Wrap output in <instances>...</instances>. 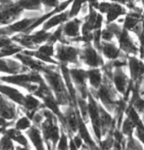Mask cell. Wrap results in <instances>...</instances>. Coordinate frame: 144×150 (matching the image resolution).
Instances as JSON below:
<instances>
[{
    "label": "cell",
    "instance_id": "7dc6e473",
    "mask_svg": "<svg viewBox=\"0 0 144 150\" xmlns=\"http://www.w3.org/2000/svg\"><path fill=\"white\" fill-rule=\"evenodd\" d=\"M118 150H122V149H118Z\"/></svg>",
    "mask_w": 144,
    "mask_h": 150
},
{
    "label": "cell",
    "instance_id": "1f68e13d",
    "mask_svg": "<svg viewBox=\"0 0 144 150\" xmlns=\"http://www.w3.org/2000/svg\"><path fill=\"white\" fill-rule=\"evenodd\" d=\"M131 105H132V107H133L134 110L137 113H143L144 112V99L141 98L140 96L135 99Z\"/></svg>",
    "mask_w": 144,
    "mask_h": 150
},
{
    "label": "cell",
    "instance_id": "277c9868",
    "mask_svg": "<svg viewBox=\"0 0 144 150\" xmlns=\"http://www.w3.org/2000/svg\"><path fill=\"white\" fill-rule=\"evenodd\" d=\"M54 57L60 61L62 64H78V57L80 54V50L73 46H68L64 43H58L55 48Z\"/></svg>",
    "mask_w": 144,
    "mask_h": 150
},
{
    "label": "cell",
    "instance_id": "f35d334b",
    "mask_svg": "<svg viewBox=\"0 0 144 150\" xmlns=\"http://www.w3.org/2000/svg\"><path fill=\"white\" fill-rule=\"evenodd\" d=\"M13 124H14V122L8 123L6 120H4L2 117H0V128H1V127H6V128H7V127H9V126H11V125H13Z\"/></svg>",
    "mask_w": 144,
    "mask_h": 150
},
{
    "label": "cell",
    "instance_id": "5b68a950",
    "mask_svg": "<svg viewBox=\"0 0 144 150\" xmlns=\"http://www.w3.org/2000/svg\"><path fill=\"white\" fill-rule=\"evenodd\" d=\"M71 80L74 83V84L77 86V89L78 90L80 94V97L85 99L88 94V90L86 86V80H87V73L86 71L83 69H78V68H73L69 70Z\"/></svg>",
    "mask_w": 144,
    "mask_h": 150
},
{
    "label": "cell",
    "instance_id": "d590c367",
    "mask_svg": "<svg viewBox=\"0 0 144 150\" xmlns=\"http://www.w3.org/2000/svg\"><path fill=\"white\" fill-rule=\"evenodd\" d=\"M110 6H111V3H107V2H102V3H99V5L97 6V8L99 9L101 13H107L109 10Z\"/></svg>",
    "mask_w": 144,
    "mask_h": 150
},
{
    "label": "cell",
    "instance_id": "603a6c76",
    "mask_svg": "<svg viewBox=\"0 0 144 150\" xmlns=\"http://www.w3.org/2000/svg\"><path fill=\"white\" fill-rule=\"evenodd\" d=\"M32 120L28 116H22L21 118L17 119L16 122L14 123V128L19 131H27L28 129L32 126Z\"/></svg>",
    "mask_w": 144,
    "mask_h": 150
},
{
    "label": "cell",
    "instance_id": "9a60e30c",
    "mask_svg": "<svg viewBox=\"0 0 144 150\" xmlns=\"http://www.w3.org/2000/svg\"><path fill=\"white\" fill-rule=\"evenodd\" d=\"M129 71H131V75L132 81H138L142 77L144 74V63L139 61L138 59L134 57L129 58Z\"/></svg>",
    "mask_w": 144,
    "mask_h": 150
},
{
    "label": "cell",
    "instance_id": "d4e9b609",
    "mask_svg": "<svg viewBox=\"0 0 144 150\" xmlns=\"http://www.w3.org/2000/svg\"><path fill=\"white\" fill-rule=\"evenodd\" d=\"M37 51L39 53H41L42 55H45V56H48V57H54L55 55V47H54V44H51V43H46L40 45L38 48H37Z\"/></svg>",
    "mask_w": 144,
    "mask_h": 150
},
{
    "label": "cell",
    "instance_id": "4dcf8cb0",
    "mask_svg": "<svg viewBox=\"0 0 144 150\" xmlns=\"http://www.w3.org/2000/svg\"><path fill=\"white\" fill-rule=\"evenodd\" d=\"M126 148H128L131 150H143L141 144L138 142L136 139H134L132 135L128 137L126 142Z\"/></svg>",
    "mask_w": 144,
    "mask_h": 150
},
{
    "label": "cell",
    "instance_id": "e0dca14e",
    "mask_svg": "<svg viewBox=\"0 0 144 150\" xmlns=\"http://www.w3.org/2000/svg\"><path fill=\"white\" fill-rule=\"evenodd\" d=\"M87 73V79L89 81L90 86L93 87V89H98L99 86L102 83V75L99 69L97 68H92L91 70L86 71Z\"/></svg>",
    "mask_w": 144,
    "mask_h": 150
},
{
    "label": "cell",
    "instance_id": "ab89813d",
    "mask_svg": "<svg viewBox=\"0 0 144 150\" xmlns=\"http://www.w3.org/2000/svg\"><path fill=\"white\" fill-rule=\"evenodd\" d=\"M69 150H78L77 145L75 144L74 140H73V137H70V141H69Z\"/></svg>",
    "mask_w": 144,
    "mask_h": 150
},
{
    "label": "cell",
    "instance_id": "f6af8a7d",
    "mask_svg": "<svg viewBox=\"0 0 144 150\" xmlns=\"http://www.w3.org/2000/svg\"><path fill=\"white\" fill-rule=\"evenodd\" d=\"M59 1H66V0H59Z\"/></svg>",
    "mask_w": 144,
    "mask_h": 150
},
{
    "label": "cell",
    "instance_id": "d6986e66",
    "mask_svg": "<svg viewBox=\"0 0 144 150\" xmlns=\"http://www.w3.org/2000/svg\"><path fill=\"white\" fill-rule=\"evenodd\" d=\"M125 112L126 113V115H128V118L135 125V129H141V131L144 132L143 122L140 119L139 115H138V113L135 111L134 108L132 107V105L129 104V105L126 108Z\"/></svg>",
    "mask_w": 144,
    "mask_h": 150
},
{
    "label": "cell",
    "instance_id": "7c38bea8",
    "mask_svg": "<svg viewBox=\"0 0 144 150\" xmlns=\"http://www.w3.org/2000/svg\"><path fill=\"white\" fill-rule=\"evenodd\" d=\"M81 21L80 19L73 18L70 21H67L66 24L62 26L63 29V35L67 38H77L80 35V29Z\"/></svg>",
    "mask_w": 144,
    "mask_h": 150
},
{
    "label": "cell",
    "instance_id": "bcb514c9",
    "mask_svg": "<svg viewBox=\"0 0 144 150\" xmlns=\"http://www.w3.org/2000/svg\"><path fill=\"white\" fill-rule=\"evenodd\" d=\"M96 150H100V148H99V147H98V148H97V149H96Z\"/></svg>",
    "mask_w": 144,
    "mask_h": 150
},
{
    "label": "cell",
    "instance_id": "9c48e42d",
    "mask_svg": "<svg viewBox=\"0 0 144 150\" xmlns=\"http://www.w3.org/2000/svg\"><path fill=\"white\" fill-rule=\"evenodd\" d=\"M77 114H78V132L80 137L83 138V142L88 146L89 150H96L98 148V146L96 145V143L94 142V140L92 139L91 135H90L88 129L86 128V125L84 123V121L83 120L80 114V111L77 108Z\"/></svg>",
    "mask_w": 144,
    "mask_h": 150
},
{
    "label": "cell",
    "instance_id": "8992f818",
    "mask_svg": "<svg viewBox=\"0 0 144 150\" xmlns=\"http://www.w3.org/2000/svg\"><path fill=\"white\" fill-rule=\"evenodd\" d=\"M0 117L6 121H16L18 118L16 103L2 94H0Z\"/></svg>",
    "mask_w": 144,
    "mask_h": 150
},
{
    "label": "cell",
    "instance_id": "b9f144b4",
    "mask_svg": "<svg viewBox=\"0 0 144 150\" xmlns=\"http://www.w3.org/2000/svg\"><path fill=\"white\" fill-rule=\"evenodd\" d=\"M142 122H143V125H144V112L142 113Z\"/></svg>",
    "mask_w": 144,
    "mask_h": 150
},
{
    "label": "cell",
    "instance_id": "f546056e",
    "mask_svg": "<svg viewBox=\"0 0 144 150\" xmlns=\"http://www.w3.org/2000/svg\"><path fill=\"white\" fill-rule=\"evenodd\" d=\"M114 137L113 134H107L106 138L104 140H101L99 142V145H100V150H111V148L113 147V144H114Z\"/></svg>",
    "mask_w": 144,
    "mask_h": 150
},
{
    "label": "cell",
    "instance_id": "ee69618b",
    "mask_svg": "<svg viewBox=\"0 0 144 150\" xmlns=\"http://www.w3.org/2000/svg\"><path fill=\"white\" fill-rule=\"evenodd\" d=\"M141 2H142V4H143V6H144V0H141Z\"/></svg>",
    "mask_w": 144,
    "mask_h": 150
},
{
    "label": "cell",
    "instance_id": "2e32d148",
    "mask_svg": "<svg viewBox=\"0 0 144 150\" xmlns=\"http://www.w3.org/2000/svg\"><path fill=\"white\" fill-rule=\"evenodd\" d=\"M119 38H120L121 47H122L126 52L136 53V47L134 46L133 42L131 41V38H129L128 30L125 29L122 30V32L119 35Z\"/></svg>",
    "mask_w": 144,
    "mask_h": 150
},
{
    "label": "cell",
    "instance_id": "cb8c5ba5",
    "mask_svg": "<svg viewBox=\"0 0 144 150\" xmlns=\"http://www.w3.org/2000/svg\"><path fill=\"white\" fill-rule=\"evenodd\" d=\"M139 16L134 15V14H129L126 16V18L125 20V24H124V29L126 30H132L136 25L139 23Z\"/></svg>",
    "mask_w": 144,
    "mask_h": 150
},
{
    "label": "cell",
    "instance_id": "e575fe53",
    "mask_svg": "<svg viewBox=\"0 0 144 150\" xmlns=\"http://www.w3.org/2000/svg\"><path fill=\"white\" fill-rule=\"evenodd\" d=\"M11 43H13V41L9 36H7V35L0 36V49L3 47L8 46V45H10Z\"/></svg>",
    "mask_w": 144,
    "mask_h": 150
},
{
    "label": "cell",
    "instance_id": "5bb4252c",
    "mask_svg": "<svg viewBox=\"0 0 144 150\" xmlns=\"http://www.w3.org/2000/svg\"><path fill=\"white\" fill-rule=\"evenodd\" d=\"M37 19V17H30V18H24L20 21H17L13 24L9 25V28L11 32L14 33H25L27 32V30L32 26L35 23V20Z\"/></svg>",
    "mask_w": 144,
    "mask_h": 150
},
{
    "label": "cell",
    "instance_id": "6da1fadb",
    "mask_svg": "<svg viewBox=\"0 0 144 150\" xmlns=\"http://www.w3.org/2000/svg\"><path fill=\"white\" fill-rule=\"evenodd\" d=\"M42 73H43V78L46 81L48 86L52 90L59 105H74L72 98H71L69 92H68L65 81L62 79L61 74L56 72L54 67L52 68L49 66L45 67Z\"/></svg>",
    "mask_w": 144,
    "mask_h": 150
},
{
    "label": "cell",
    "instance_id": "836d02e7",
    "mask_svg": "<svg viewBox=\"0 0 144 150\" xmlns=\"http://www.w3.org/2000/svg\"><path fill=\"white\" fill-rule=\"evenodd\" d=\"M114 38V33L106 28V30H101V38L105 41H111Z\"/></svg>",
    "mask_w": 144,
    "mask_h": 150
},
{
    "label": "cell",
    "instance_id": "484cf974",
    "mask_svg": "<svg viewBox=\"0 0 144 150\" xmlns=\"http://www.w3.org/2000/svg\"><path fill=\"white\" fill-rule=\"evenodd\" d=\"M122 134L124 135H126V137H131L133 129H135V125L128 118H126L124 123H122Z\"/></svg>",
    "mask_w": 144,
    "mask_h": 150
},
{
    "label": "cell",
    "instance_id": "ac0fdd59",
    "mask_svg": "<svg viewBox=\"0 0 144 150\" xmlns=\"http://www.w3.org/2000/svg\"><path fill=\"white\" fill-rule=\"evenodd\" d=\"M126 9L123 8V6H121L120 4L118 3H111V6H110L108 12H107V22L111 23L115 20H117L119 17L125 15Z\"/></svg>",
    "mask_w": 144,
    "mask_h": 150
},
{
    "label": "cell",
    "instance_id": "7a4b0ae2",
    "mask_svg": "<svg viewBox=\"0 0 144 150\" xmlns=\"http://www.w3.org/2000/svg\"><path fill=\"white\" fill-rule=\"evenodd\" d=\"M44 116V120L40 125V132L44 142L46 143L48 150H55L56 145L60 137V129H59L56 117L49 109L42 107L40 109Z\"/></svg>",
    "mask_w": 144,
    "mask_h": 150
},
{
    "label": "cell",
    "instance_id": "3957f363",
    "mask_svg": "<svg viewBox=\"0 0 144 150\" xmlns=\"http://www.w3.org/2000/svg\"><path fill=\"white\" fill-rule=\"evenodd\" d=\"M87 97H88V103H87V106H88V117L90 118V121H91L93 132H94L96 139H97L98 142H100L102 134H101L99 107H98V104L94 99V96H92V94L89 91L88 94H87Z\"/></svg>",
    "mask_w": 144,
    "mask_h": 150
},
{
    "label": "cell",
    "instance_id": "c3c4849f",
    "mask_svg": "<svg viewBox=\"0 0 144 150\" xmlns=\"http://www.w3.org/2000/svg\"><path fill=\"white\" fill-rule=\"evenodd\" d=\"M0 150H1V149H0Z\"/></svg>",
    "mask_w": 144,
    "mask_h": 150
},
{
    "label": "cell",
    "instance_id": "52a82bcc",
    "mask_svg": "<svg viewBox=\"0 0 144 150\" xmlns=\"http://www.w3.org/2000/svg\"><path fill=\"white\" fill-rule=\"evenodd\" d=\"M21 106L24 108L23 111L26 113V116H28L30 120L32 119L33 115L35 114V112H37L40 108L44 107L43 103H41L40 99L35 96L32 93H30V94H27L24 96V99H23Z\"/></svg>",
    "mask_w": 144,
    "mask_h": 150
},
{
    "label": "cell",
    "instance_id": "7402d4cb",
    "mask_svg": "<svg viewBox=\"0 0 144 150\" xmlns=\"http://www.w3.org/2000/svg\"><path fill=\"white\" fill-rule=\"evenodd\" d=\"M77 103L80 109V114L83 118V120L84 121V123L88 122V106L85 101V99H83L80 96H77Z\"/></svg>",
    "mask_w": 144,
    "mask_h": 150
},
{
    "label": "cell",
    "instance_id": "8d00e7d4",
    "mask_svg": "<svg viewBox=\"0 0 144 150\" xmlns=\"http://www.w3.org/2000/svg\"><path fill=\"white\" fill-rule=\"evenodd\" d=\"M73 140H74V142H75L76 145H77L78 148L80 149L81 146H83V138L80 137V134L74 135V137H73Z\"/></svg>",
    "mask_w": 144,
    "mask_h": 150
},
{
    "label": "cell",
    "instance_id": "74e56055",
    "mask_svg": "<svg viewBox=\"0 0 144 150\" xmlns=\"http://www.w3.org/2000/svg\"><path fill=\"white\" fill-rule=\"evenodd\" d=\"M135 137L144 144V132L143 131H141L139 129H136V131H135Z\"/></svg>",
    "mask_w": 144,
    "mask_h": 150
},
{
    "label": "cell",
    "instance_id": "ba28073f",
    "mask_svg": "<svg viewBox=\"0 0 144 150\" xmlns=\"http://www.w3.org/2000/svg\"><path fill=\"white\" fill-rule=\"evenodd\" d=\"M80 57L83 61L84 64L91 68H97L98 66H102L103 60L99 55L97 54L96 50L92 46H86L83 50L80 51Z\"/></svg>",
    "mask_w": 144,
    "mask_h": 150
},
{
    "label": "cell",
    "instance_id": "f1b7e54d",
    "mask_svg": "<svg viewBox=\"0 0 144 150\" xmlns=\"http://www.w3.org/2000/svg\"><path fill=\"white\" fill-rule=\"evenodd\" d=\"M0 149L1 150H15L14 141L6 134H2L0 138Z\"/></svg>",
    "mask_w": 144,
    "mask_h": 150
},
{
    "label": "cell",
    "instance_id": "8fae6325",
    "mask_svg": "<svg viewBox=\"0 0 144 150\" xmlns=\"http://www.w3.org/2000/svg\"><path fill=\"white\" fill-rule=\"evenodd\" d=\"M0 94L4 95L5 97H7L11 101H13L14 103L18 104L20 106H21L23 99H24L25 96L23 94V92L20 91L19 89L15 88V87L5 86V84H1V83H0Z\"/></svg>",
    "mask_w": 144,
    "mask_h": 150
},
{
    "label": "cell",
    "instance_id": "d6a6232c",
    "mask_svg": "<svg viewBox=\"0 0 144 150\" xmlns=\"http://www.w3.org/2000/svg\"><path fill=\"white\" fill-rule=\"evenodd\" d=\"M41 5H44L47 9H55L60 3L59 0H40Z\"/></svg>",
    "mask_w": 144,
    "mask_h": 150
},
{
    "label": "cell",
    "instance_id": "44dd1931",
    "mask_svg": "<svg viewBox=\"0 0 144 150\" xmlns=\"http://www.w3.org/2000/svg\"><path fill=\"white\" fill-rule=\"evenodd\" d=\"M23 10L30 11H38L41 9V1L40 0H18L16 2Z\"/></svg>",
    "mask_w": 144,
    "mask_h": 150
},
{
    "label": "cell",
    "instance_id": "ffe728a7",
    "mask_svg": "<svg viewBox=\"0 0 144 150\" xmlns=\"http://www.w3.org/2000/svg\"><path fill=\"white\" fill-rule=\"evenodd\" d=\"M102 51L106 58L108 59H116L120 54V50L115 46V44L110 42H103L102 43Z\"/></svg>",
    "mask_w": 144,
    "mask_h": 150
},
{
    "label": "cell",
    "instance_id": "60d3db41",
    "mask_svg": "<svg viewBox=\"0 0 144 150\" xmlns=\"http://www.w3.org/2000/svg\"><path fill=\"white\" fill-rule=\"evenodd\" d=\"M80 150H89V148H88V146H87V145H83V144Z\"/></svg>",
    "mask_w": 144,
    "mask_h": 150
},
{
    "label": "cell",
    "instance_id": "30bf717a",
    "mask_svg": "<svg viewBox=\"0 0 144 150\" xmlns=\"http://www.w3.org/2000/svg\"><path fill=\"white\" fill-rule=\"evenodd\" d=\"M68 19H69V11L65 10L61 13L54 14L42 24V30L48 32L52 28L61 26L62 24H64L65 22L68 21Z\"/></svg>",
    "mask_w": 144,
    "mask_h": 150
},
{
    "label": "cell",
    "instance_id": "4fadbf2b",
    "mask_svg": "<svg viewBox=\"0 0 144 150\" xmlns=\"http://www.w3.org/2000/svg\"><path fill=\"white\" fill-rule=\"evenodd\" d=\"M113 80H114L115 86L118 91L121 93H125L126 86L128 84V80L126 75L121 68H117L115 70L114 75H113Z\"/></svg>",
    "mask_w": 144,
    "mask_h": 150
},
{
    "label": "cell",
    "instance_id": "7bdbcfd3",
    "mask_svg": "<svg viewBox=\"0 0 144 150\" xmlns=\"http://www.w3.org/2000/svg\"><path fill=\"white\" fill-rule=\"evenodd\" d=\"M122 150H131V149L126 148V147H124V148H122Z\"/></svg>",
    "mask_w": 144,
    "mask_h": 150
},
{
    "label": "cell",
    "instance_id": "83f0119b",
    "mask_svg": "<svg viewBox=\"0 0 144 150\" xmlns=\"http://www.w3.org/2000/svg\"><path fill=\"white\" fill-rule=\"evenodd\" d=\"M55 150H69V142H68V135L63 129L60 132V137L56 145Z\"/></svg>",
    "mask_w": 144,
    "mask_h": 150
},
{
    "label": "cell",
    "instance_id": "4316f807",
    "mask_svg": "<svg viewBox=\"0 0 144 150\" xmlns=\"http://www.w3.org/2000/svg\"><path fill=\"white\" fill-rule=\"evenodd\" d=\"M83 4V0H73V5L71 7V10L69 11V18L73 19L76 18L78 13L80 12L81 7Z\"/></svg>",
    "mask_w": 144,
    "mask_h": 150
}]
</instances>
